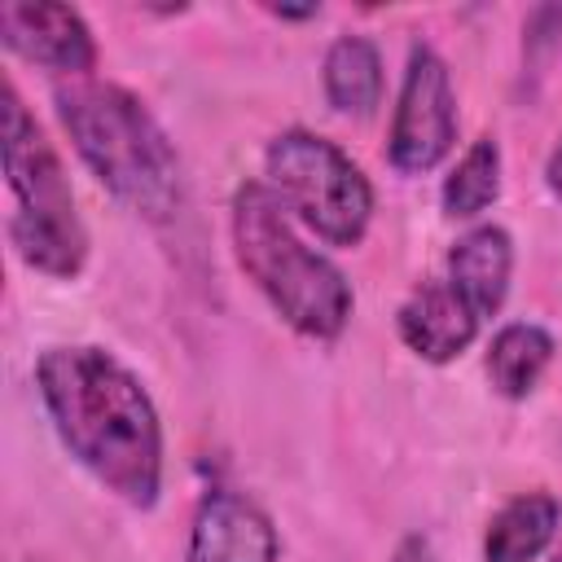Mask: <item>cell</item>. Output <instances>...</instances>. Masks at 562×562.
I'll use <instances>...</instances> for the list:
<instances>
[{
	"instance_id": "1",
	"label": "cell",
	"mask_w": 562,
	"mask_h": 562,
	"mask_svg": "<svg viewBox=\"0 0 562 562\" xmlns=\"http://www.w3.org/2000/svg\"><path fill=\"white\" fill-rule=\"evenodd\" d=\"M35 382L66 452L105 492L149 509L162 492V426L145 382L92 342L48 347Z\"/></svg>"
},
{
	"instance_id": "2",
	"label": "cell",
	"mask_w": 562,
	"mask_h": 562,
	"mask_svg": "<svg viewBox=\"0 0 562 562\" xmlns=\"http://www.w3.org/2000/svg\"><path fill=\"white\" fill-rule=\"evenodd\" d=\"M57 119L88 162V171L140 220L162 224L180 211L184 180L180 158L162 132V123L145 110V101L119 83L79 79L57 88Z\"/></svg>"
},
{
	"instance_id": "3",
	"label": "cell",
	"mask_w": 562,
	"mask_h": 562,
	"mask_svg": "<svg viewBox=\"0 0 562 562\" xmlns=\"http://www.w3.org/2000/svg\"><path fill=\"white\" fill-rule=\"evenodd\" d=\"M228 228L237 268L255 281V290L294 334L334 342L347 329L356 299L342 268L299 237L285 202L263 180L237 184Z\"/></svg>"
},
{
	"instance_id": "4",
	"label": "cell",
	"mask_w": 562,
	"mask_h": 562,
	"mask_svg": "<svg viewBox=\"0 0 562 562\" xmlns=\"http://www.w3.org/2000/svg\"><path fill=\"white\" fill-rule=\"evenodd\" d=\"M0 145H4V184H9V241L18 259L53 281H75L88 263V228L75 206L70 176L18 97L13 79H4L0 105Z\"/></svg>"
},
{
	"instance_id": "5",
	"label": "cell",
	"mask_w": 562,
	"mask_h": 562,
	"mask_svg": "<svg viewBox=\"0 0 562 562\" xmlns=\"http://www.w3.org/2000/svg\"><path fill=\"white\" fill-rule=\"evenodd\" d=\"M268 189L329 246H360L373 220V184L364 171L325 136L290 127L272 136L263 154Z\"/></svg>"
},
{
	"instance_id": "6",
	"label": "cell",
	"mask_w": 562,
	"mask_h": 562,
	"mask_svg": "<svg viewBox=\"0 0 562 562\" xmlns=\"http://www.w3.org/2000/svg\"><path fill=\"white\" fill-rule=\"evenodd\" d=\"M452 140H457V97H452L448 66L430 44H413L400 101H395V119H391L386 158L395 171L417 176V171L439 167Z\"/></svg>"
},
{
	"instance_id": "7",
	"label": "cell",
	"mask_w": 562,
	"mask_h": 562,
	"mask_svg": "<svg viewBox=\"0 0 562 562\" xmlns=\"http://www.w3.org/2000/svg\"><path fill=\"white\" fill-rule=\"evenodd\" d=\"M0 40L9 53L57 75H88L97 66L92 31L83 13L70 4H31V0L0 4Z\"/></svg>"
},
{
	"instance_id": "8",
	"label": "cell",
	"mask_w": 562,
	"mask_h": 562,
	"mask_svg": "<svg viewBox=\"0 0 562 562\" xmlns=\"http://www.w3.org/2000/svg\"><path fill=\"white\" fill-rule=\"evenodd\" d=\"M189 562H277V527L250 496L215 487L193 509Z\"/></svg>"
},
{
	"instance_id": "9",
	"label": "cell",
	"mask_w": 562,
	"mask_h": 562,
	"mask_svg": "<svg viewBox=\"0 0 562 562\" xmlns=\"http://www.w3.org/2000/svg\"><path fill=\"white\" fill-rule=\"evenodd\" d=\"M395 325H400V338L413 356H422L430 364H448L479 338L483 321L448 277H426L400 303Z\"/></svg>"
},
{
	"instance_id": "10",
	"label": "cell",
	"mask_w": 562,
	"mask_h": 562,
	"mask_svg": "<svg viewBox=\"0 0 562 562\" xmlns=\"http://www.w3.org/2000/svg\"><path fill=\"white\" fill-rule=\"evenodd\" d=\"M509 272H514V241L501 224H479L457 246L448 250V281L461 290V299L479 312V321L496 316L505 294H509Z\"/></svg>"
},
{
	"instance_id": "11",
	"label": "cell",
	"mask_w": 562,
	"mask_h": 562,
	"mask_svg": "<svg viewBox=\"0 0 562 562\" xmlns=\"http://www.w3.org/2000/svg\"><path fill=\"white\" fill-rule=\"evenodd\" d=\"M562 505L553 492H518L483 531V562H536L558 536Z\"/></svg>"
},
{
	"instance_id": "12",
	"label": "cell",
	"mask_w": 562,
	"mask_h": 562,
	"mask_svg": "<svg viewBox=\"0 0 562 562\" xmlns=\"http://www.w3.org/2000/svg\"><path fill=\"white\" fill-rule=\"evenodd\" d=\"M321 83H325V101L338 114H356V119L373 114V105L382 101V57H378L373 40L338 35L325 53Z\"/></svg>"
},
{
	"instance_id": "13",
	"label": "cell",
	"mask_w": 562,
	"mask_h": 562,
	"mask_svg": "<svg viewBox=\"0 0 562 562\" xmlns=\"http://www.w3.org/2000/svg\"><path fill=\"white\" fill-rule=\"evenodd\" d=\"M553 360V334L531 321H509L487 342V378L505 400H527Z\"/></svg>"
},
{
	"instance_id": "14",
	"label": "cell",
	"mask_w": 562,
	"mask_h": 562,
	"mask_svg": "<svg viewBox=\"0 0 562 562\" xmlns=\"http://www.w3.org/2000/svg\"><path fill=\"white\" fill-rule=\"evenodd\" d=\"M439 198L452 220H470V215L487 211L501 198V145L492 136H479L448 171Z\"/></svg>"
},
{
	"instance_id": "15",
	"label": "cell",
	"mask_w": 562,
	"mask_h": 562,
	"mask_svg": "<svg viewBox=\"0 0 562 562\" xmlns=\"http://www.w3.org/2000/svg\"><path fill=\"white\" fill-rule=\"evenodd\" d=\"M562 40V4H544L531 13L527 22V53H540V48H553Z\"/></svg>"
},
{
	"instance_id": "16",
	"label": "cell",
	"mask_w": 562,
	"mask_h": 562,
	"mask_svg": "<svg viewBox=\"0 0 562 562\" xmlns=\"http://www.w3.org/2000/svg\"><path fill=\"white\" fill-rule=\"evenodd\" d=\"M391 562H435V549H430L426 536H404V540L395 544Z\"/></svg>"
},
{
	"instance_id": "17",
	"label": "cell",
	"mask_w": 562,
	"mask_h": 562,
	"mask_svg": "<svg viewBox=\"0 0 562 562\" xmlns=\"http://www.w3.org/2000/svg\"><path fill=\"white\" fill-rule=\"evenodd\" d=\"M544 184H549V193L562 198V140L553 145V154H549V162H544Z\"/></svg>"
},
{
	"instance_id": "18",
	"label": "cell",
	"mask_w": 562,
	"mask_h": 562,
	"mask_svg": "<svg viewBox=\"0 0 562 562\" xmlns=\"http://www.w3.org/2000/svg\"><path fill=\"white\" fill-rule=\"evenodd\" d=\"M268 13H277V18H316V13H321V4H303V9H285V4H272Z\"/></svg>"
},
{
	"instance_id": "19",
	"label": "cell",
	"mask_w": 562,
	"mask_h": 562,
	"mask_svg": "<svg viewBox=\"0 0 562 562\" xmlns=\"http://www.w3.org/2000/svg\"><path fill=\"white\" fill-rule=\"evenodd\" d=\"M553 562H562V549H558V553H553Z\"/></svg>"
}]
</instances>
